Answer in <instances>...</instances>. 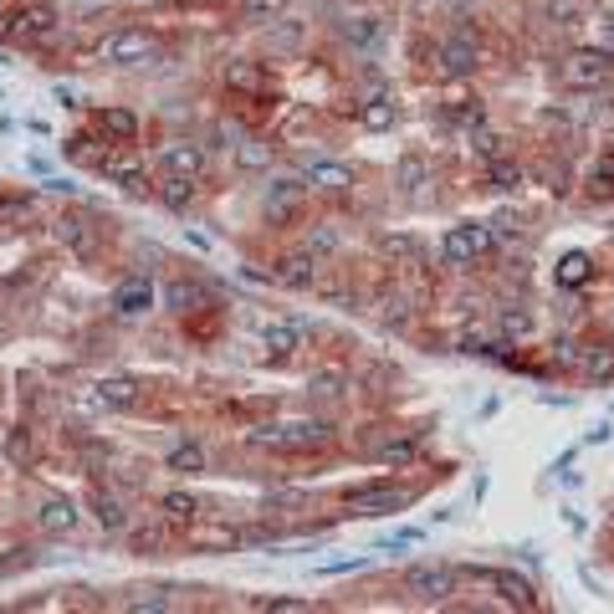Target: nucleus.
I'll list each match as a JSON object with an SVG mask.
<instances>
[{"instance_id": "30", "label": "nucleus", "mask_w": 614, "mask_h": 614, "mask_svg": "<svg viewBox=\"0 0 614 614\" xmlns=\"http://www.w3.org/2000/svg\"><path fill=\"white\" fill-rule=\"evenodd\" d=\"M420 185H425V164L415 154L400 159V195H420Z\"/></svg>"}, {"instance_id": "26", "label": "nucleus", "mask_w": 614, "mask_h": 614, "mask_svg": "<svg viewBox=\"0 0 614 614\" xmlns=\"http://www.w3.org/2000/svg\"><path fill=\"white\" fill-rule=\"evenodd\" d=\"M169 471H180V476H195V471H205V451H200V441H180L169 451Z\"/></svg>"}, {"instance_id": "1", "label": "nucleus", "mask_w": 614, "mask_h": 614, "mask_svg": "<svg viewBox=\"0 0 614 614\" xmlns=\"http://www.w3.org/2000/svg\"><path fill=\"white\" fill-rule=\"evenodd\" d=\"M251 441H256L261 451L297 456V451H313V446L333 441V425H328V420H277V425H261Z\"/></svg>"}, {"instance_id": "16", "label": "nucleus", "mask_w": 614, "mask_h": 614, "mask_svg": "<svg viewBox=\"0 0 614 614\" xmlns=\"http://www.w3.org/2000/svg\"><path fill=\"white\" fill-rule=\"evenodd\" d=\"M93 400L103 410H128V405H139V384L128 379V374H108V379L93 384Z\"/></svg>"}, {"instance_id": "37", "label": "nucleus", "mask_w": 614, "mask_h": 614, "mask_svg": "<svg viewBox=\"0 0 614 614\" xmlns=\"http://www.w3.org/2000/svg\"><path fill=\"white\" fill-rule=\"evenodd\" d=\"M57 236H62V241H67L77 256H87V231H82V221H72V215H67V221L57 226Z\"/></svg>"}, {"instance_id": "3", "label": "nucleus", "mask_w": 614, "mask_h": 614, "mask_svg": "<svg viewBox=\"0 0 614 614\" xmlns=\"http://www.w3.org/2000/svg\"><path fill=\"white\" fill-rule=\"evenodd\" d=\"M461 584H471V589H492L502 604H512V609H538V589L522 579V574H512V568H487V563H466L461 568Z\"/></svg>"}, {"instance_id": "19", "label": "nucleus", "mask_w": 614, "mask_h": 614, "mask_svg": "<svg viewBox=\"0 0 614 614\" xmlns=\"http://www.w3.org/2000/svg\"><path fill=\"white\" fill-rule=\"evenodd\" d=\"M226 87L231 93H261V87H267V67L261 62H246V57H236V62H226Z\"/></svg>"}, {"instance_id": "22", "label": "nucleus", "mask_w": 614, "mask_h": 614, "mask_svg": "<svg viewBox=\"0 0 614 614\" xmlns=\"http://www.w3.org/2000/svg\"><path fill=\"white\" fill-rule=\"evenodd\" d=\"M103 174H108V180L113 185H123V190H144L149 185V169H139V164H128V159H103Z\"/></svg>"}, {"instance_id": "44", "label": "nucleus", "mask_w": 614, "mask_h": 614, "mask_svg": "<svg viewBox=\"0 0 614 614\" xmlns=\"http://www.w3.org/2000/svg\"><path fill=\"white\" fill-rule=\"evenodd\" d=\"M579 277H584V261L574 256V261H568V267H563V282H579Z\"/></svg>"}, {"instance_id": "43", "label": "nucleus", "mask_w": 614, "mask_h": 614, "mask_svg": "<svg viewBox=\"0 0 614 614\" xmlns=\"http://www.w3.org/2000/svg\"><path fill=\"white\" fill-rule=\"evenodd\" d=\"M599 47H604V52H609V57H614V11H609V16H604V36H599Z\"/></svg>"}, {"instance_id": "7", "label": "nucleus", "mask_w": 614, "mask_h": 614, "mask_svg": "<svg viewBox=\"0 0 614 614\" xmlns=\"http://www.w3.org/2000/svg\"><path fill=\"white\" fill-rule=\"evenodd\" d=\"M461 584V568H446V563H415L410 574H405V589L425 604H446Z\"/></svg>"}, {"instance_id": "32", "label": "nucleus", "mask_w": 614, "mask_h": 614, "mask_svg": "<svg viewBox=\"0 0 614 614\" xmlns=\"http://www.w3.org/2000/svg\"><path fill=\"white\" fill-rule=\"evenodd\" d=\"M517 185H522V164L492 159V190H517Z\"/></svg>"}, {"instance_id": "13", "label": "nucleus", "mask_w": 614, "mask_h": 614, "mask_svg": "<svg viewBox=\"0 0 614 614\" xmlns=\"http://www.w3.org/2000/svg\"><path fill=\"white\" fill-rule=\"evenodd\" d=\"M272 282L277 287H287V292H307V287H313L318 282V256L313 251H292V256H282L277 261V267H272Z\"/></svg>"}, {"instance_id": "33", "label": "nucleus", "mask_w": 614, "mask_h": 614, "mask_svg": "<svg viewBox=\"0 0 614 614\" xmlns=\"http://www.w3.org/2000/svg\"><path fill=\"white\" fill-rule=\"evenodd\" d=\"M589 190H594V195H609V190H614V154H604V159L589 169Z\"/></svg>"}, {"instance_id": "9", "label": "nucleus", "mask_w": 614, "mask_h": 614, "mask_svg": "<svg viewBox=\"0 0 614 614\" xmlns=\"http://www.w3.org/2000/svg\"><path fill=\"white\" fill-rule=\"evenodd\" d=\"M435 62H441L446 77H471L481 67V47H476V36L471 31H451L441 36V47H435Z\"/></svg>"}, {"instance_id": "31", "label": "nucleus", "mask_w": 614, "mask_h": 614, "mask_svg": "<svg viewBox=\"0 0 614 614\" xmlns=\"http://www.w3.org/2000/svg\"><path fill=\"white\" fill-rule=\"evenodd\" d=\"M548 16L558 26H574L579 16H589V6H584V0H548Z\"/></svg>"}, {"instance_id": "23", "label": "nucleus", "mask_w": 614, "mask_h": 614, "mask_svg": "<svg viewBox=\"0 0 614 614\" xmlns=\"http://www.w3.org/2000/svg\"><path fill=\"white\" fill-rule=\"evenodd\" d=\"M359 118H364V128H374V134H384V128L394 123V98H389V93H374V98H364Z\"/></svg>"}, {"instance_id": "38", "label": "nucleus", "mask_w": 614, "mask_h": 614, "mask_svg": "<svg viewBox=\"0 0 614 614\" xmlns=\"http://www.w3.org/2000/svg\"><path fill=\"white\" fill-rule=\"evenodd\" d=\"M384 251H389L394 261H415V256H420V241H410V236H384Z\"/></svg>"}, {"instance_id": "10", "label": "nucleus", "mask_w": 614, "mask_h": 614, "mask_svg": "<svg viewBox=\"0 0 614 614\" xmlns=\"http://www.w3.org/2000/svg\"><path fill=\"white\" fill-rule=\"evenodd\" d=\"M154 169H159V174H174V180H200V174H205V149L174 139V144H164V149L154 154Z\"/></svg>"}, {"instance_id": "29", "label": "nucleus", "mask_w": 614, "mask_h": 614, "mask_svg": "<svg viewBox=\"0 0 614 614\" xmlns=\"http://www.w3.org/2000/svg\"><path fill=\"white\" fill-rule=\"evenodd\" d=\"M190 543H195V548H236L241 533H226V528H195Z\"/></svg>"}, {"instance_id": "41", "label": "nucleus", "mask_w": 614, "mask_h": 614, "mask_svg": "<svg viewBox=\"0 0 614 614\" xmlns=\"http://www.w3.org/2000/svg\"><path fill=\"white\" fill-rule=\"evenodd\" d=\"M174 599H164V594H144V599H128L123 609H169Z\"/></svg>"}, {"instance_id": "17", "label": "nucleus", "mask_w": 614, "mask_h": 614, "mask_svg": "<svg viewBox=\"0 0 614 614\" xmlns=\"http://www.w3.org/2000/svg\"><path fill=\"white\" fill-rule=\"evenodd\" d=\"M98 134H103V144H134V139H139V113L103 108V113H98Z\"/></svg>"}, {"instance_id": "6", "label": "nucleus", "mask_w": 614, "mask_h": 614, "mask_svg": "<svg viewBox=\"0 0 614 614\" xmlns=\"http://www.w3.org/2000/svg\"><path fill=\"white\" fill-rule=\"evenodd\" d=\"M343 507L354 517H389V512H405L410 507V492L389 487V481H374V487H348L343 492Z\"/></svg>"}, {"instance_id": "12", "label": "nucleus", "mask_w": 614, "mask_h": 614, "mask_svg": "<svg viewBox=\"0 0 614 614\" xmlns=\"http://www.w3.org/2000/svg\"><path fill=\"white\" fill-rule=\"evenodd\" d=\"M256 343L267 348L272 359H292L297 348H302V318H272V323H261L256 328Z\"/></svg>"}, {"instance_id": "20", "label": "nucleus", "mask_w": 614, "mask_h": 614, "mask_svg": "<svg viewBox=\"0 0 614 614\" xmlns=\"http://www.w3.org/2000/svg\"><path fill=\"white\" fill-rule=\"evenodd\" d=\"M87 512L98 517L103 533H123V528H128V512H123V502H118L113 492H93V497H87Z\"/></svg>"}, {"instance_id": "5", "label": "nucleus", "mask_w": 614, "mask_h": 614, "mask_svg": "<svg viewBox=\"0 0 614 614\" xmlns=\"http://www.w3.org/2000/svg\"><path fill=\"white\" fill-rule=\"evenodd\" d=\"M497 241H492V226H451L446 241H441V256H446V267H476L481 256H492Z\"/></svg>"}, {"instance_id": "42", "label": "nucleus", "mask_w": 614, "mask_h": 614, "mask_svg": "<svg viewBox=\"0 0 614 614\" xmlns=\"http://www.w3.org/2000/svg\"><path fill=\"white\" fill-rule=\"evenodd\" d=\"M134 543L139 548H159L164 543V528H144V533H134Z\"/></svg>"}, {"instance_id": "2", "label": "nucleus", "mask_w": 614, "mask_h": 614, "mask_svg": "<svg viewBox=\"0 0 614 614\" xmlns=\"http://www.w3.org/2000/svg\"><path fill=\"white\" fill-rule=\"evenodd\" d=\"M98 62H108V67H149V62H159V36L144 31V26H113L98 41Z\"/></svg>"}, {"instance_id": "36", "label": "nucleus", "mask_w": 614, "mask_h": 614, "mask_svg": "<svg viewBox=\"0 0 614 614\" xmlns=\"http://www.w3.org/2000/svg\"><path fill=\"white\" fill-rule=\"evenodd\" d=\"M307 251H313V256H328V251H338V231H333V226L307 231Z\"/></svg>"}, {"instance_id": "45", "label": "nucleus", "mask_w": 614, "mask_h": 614, "mask_svg": "<svg viewBox=\"0 0 614 614\" xmlns=\"http://www.w3.org/2000/svg\"><path fill=\"white\" fill-rule=\"evenodd\" d=\"M0 6H6V0H0Z\"/></svg>"}, {"instance_id": "4", "label": "nucleus", "mask_w": 614, "mask_h": 614, "mask_svg": "<svg viewBox=\"0 0 614 614\" xmlns=\"http://www.w3.org/2000/svg\"><path fill=\"white\" fill-rule=\"evenodd\" d=\"M609 77H614V57L604 47H574L558 62V82L574 87V93H594V87H604Z\"/></svg>"}, {"instance_id": "21", "label": "nucleus", "mask_w": 614, "mask_h": 614, "mask_svg": "<svg viewBox=\"0 0 614 614\" xmlns=\"http://www.w3.org/2000/svg\"><path fill=\"white\" fill-rule=\"evenodd\" d=\"M159 507H164V517H169V522H195V517L205 512V502H200L195 492H185V487L164 492V497H159Z\"/></svg>"}, {"instance_id": "27", "label": "nucleus", "mask_w": 614, "mask_h": 614, "mask_svg": "<svg viewBox=\"0 0 614 614\" xmlns=\"http://www.w3.org/2000/svg\"><path fill=\"white\" fill-rule=\"evenodd\" d=\"M236 164L241 169H267L272 164V144L267 139H241L236 144Z\"/></svg>"}, {"instance_id": "18", "label": "nucleus", "mask_w": 614, "mask_h": 614, "mask_svg": "<svg viewBox=\"0 0 614 614\" xmlns=\"http://www.w3.org/2000/svg\"><path fill=\"white\" fill-rule=\"evenodd\" d=\"M41 528H47V533H77L82 528V512L67 502V497H47V502H41Z\"/></svg>"}, {"instance_id": "14", "label": "nucleus", "mask_w": 614, "mask_h": 614, "mask_svg": "<svg viewBox=\"0 0 614 614\" xmlns=\"http://www.w3.org/2000/svg\"><path fill=\"white\" fill-rule=\"evenodd\" d=\"M149 307H154V282H149L144 272L123 277V282L113 287V313H118V318H144Z\"/></svg>"}, {"instance_id": "40", "label": "nucleus", "mask_w": 614, "mask_h": 614, "mask_svg": "<svg viewBox=\"0 0 614 614\" xmlns=\"http://www.w3.org/2000/svg\"><path fill=\"white\" fill-rule=\"evenodd\" d=\"M502 333L522 338V333H528V313H502Z\"/></svg>"}, {"instance_id": "24", "label": "nucleus", "mask_w": 614, "mask_h": 614, "mask_svg": "<svg viewBox=\"0 0 614 614\" xmlns=\"http://www.w3.org/2000/svg\"><path fill=\"white\" fill-rule=\"evenodd\" d=\"M236 11L246 21H256V26H272V21L287 16V0H236Z\"/></svg>"}, {"instance_id": "8", "label": "nucleus", "mask_w": 614, "mask_h": 614, "mask_svg": "<svg viewBox=\"0 0 614 614\" xmlns=\"http://www.w3.org/2000/svg\"><path fill=\"white\" fill-rule=\"evenodd\" d=\"M307 195H313V185L302 174H277L267 195H261V210H267V221H287V215H297L307 205Z\"/></svg>"}, {"instance_id": "39", "label": "nucleus", "mask_w": 614, "mask_h": 614, "mask_svg": "<svg viewBox=\"0 0 614 614\" xmlns=\"http://www.w3.org/2000/svg\"><path fill=\"white\" fill-rule=\"evenodd\" d=\"M256 609H272V614H302L307 599H256Z\"/></svg>"}, {"instance_id": "28", "label": "nucleus", "mask_w": 614, "mask_h": 614, "mask_svg": "<svg viewBox=\"0 0 614 614\" xmlns=\"http://www.w3.org/2000/svg\"><path fill=\"white\" fill-rule=\"evenodd\" d=\"M195 200V180H174V174H164V205L169 210H185Z\"/></svg>"}, {"instance_id": "11", "label": "nucleus", "mask_w": 614, "mask_h": 614, "mask_svg": "<svg viewBox=\"0 0 614 614\" xmlns=\"http://www.w3.org/2000/svg\"><path fill=\"white\" fill-rule=\"evenodd\" d=\"M57 31H62V16L52 6H26L16 16V41H21V47H52Z\"/></svg>"}, {"instance_id": "15", "label": "nucleus", "mask_w": 614, "mask_h": 614, "mask_svg": "<svg viewBox=\"0 0 614 614\" xmlns=\"http://www.w3.org/2000/svg\"><path fill=\"white\" fill-rule=\"evenodd\" d=\"M302 180L313 185V190H323V195H348L354 174H348V164H338V159H307L302 164Z\"/></svg>"}, {"instance_id": "35", "label": "nucleus", "mask_w": 614, "mask_h": 614, "mask_svg": "<svg viewBox=\"0 0 614 614\" xmlns=\"http://www.w3.org/2000/svg\"><path fill=\"white\" fill-rule=\"evenodd\" d=\"M415 456H420V446H415V441H394V446H384V451H379V461H384V466H410Z\"/></svg>"}, {"instance_id": "25", "label": "nucleus", "mask_w": 614, "mask_h": 614, "mask_svg": "<svg viewBox=\"0 0 614 614\" xmlns=\"http://www.w3.org/2000/svg\"><path fill=\"white\" fill-rule=\"evenodd\" d=\"M210 292L200 287V282H174L169 292H164V302H169V313H190V307H200Z\"/></svg>"}, {"instance_id": "34", "label": "nucleus", "mask_w": 614, "mask_h": 614, "mask_svg": "<svg viewBox=\"0 0 614 614\" xmlns=\"http://www.w3.org/2000/svg\"><path fill=\"white\" fill-rule=\"evenodd\" d=\"M471 149H476L481 159H487V164H492V159H502V139L492 134V128H481V123H476V134H471Z\"/></svg>"}]
</instances>
